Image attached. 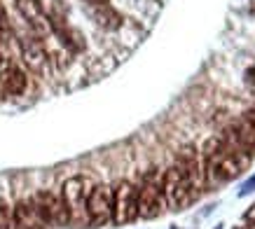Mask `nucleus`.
<instances>
[{
    "mask_svg": "<svg viewBox=\"0 0 255 229\" xmlns=\"http://www.w3.org/2000/svg\"><path fill=\"white\" fill-rule=\"evenodd\" d=\"M35 206H38L42 220H45L47 227H66L68 225V211L63 206L61 194H54V192H38L35 197Z\"/></svg>",
    "mask_w": 255,
    "mask_h": 229,
    "instance_id": "obj_7",
    "label": "nucleus"
},
{
    "mask_svg": "<svg viewBox=\"0 0 255 229\" xmlns=\"http://www.w3.org/2000/svg\"><path fill=\"white\" fill-rule=\"evenodd\" d=\"M14 5L19 9V14L26 19V23L31 26L38 38L52 33V28H49V14L45 12V7L40 5L38 0H14Z\"/></svg>",
    "mask_w": 255,
    "mask_h": 229,
    "instance_id": "obj_9",
    "label": "nucleus"
},
{
    "mask_svg": "<svg viewBox=\"0 0 255 229\" xmlns=\"http://www.w3.org/2000/svg\"><path fill=\"white\" fill-rule=\"evenodd\" d=\"M201 161H204V178H206V185H223L230 183L244 171V164H241L237 157H234L227 145L223 143L220 136L209 138L204 147H201Z\"/></svg>",
    "mask_w": 255,
    "mask_h": 229,
    "instance_id": "obj_1",
    "label": "nucleus"
},
{
    "mask_svg": "<svg viewBox=\"0 0 255 229\" xmlns=\"http://www.w3.org/2000/svg\"><path fill=\"white\" fill-rule=\"evenodd\" d=\"M178 166L183 168V173H185V178L190 180V185H192L194 194H197V190H201V187L206 185V178H204V161H201V154L197 152L192 145L183 147V152L178 157Z\"/></svg>",
    "mask_w": 255,
    "mask_h": 229,
    "instance_id": "obj_10",
    "label": "nucleus"
},
{
    "mask_svg": "<svg viewBox=\"0 0 255 229\" xmlns=\"http://www.w3.org/2000/svg\"><path fill=\"white\" fill-rule=\"evenodd\" d=\"M26 84H28L26 73L14 61L2 59V63H0V89L7 96H21L26 92Z\"/></svg>",
    "mask_w": 255,
    "mask_h": 229,
    "instance_id": "obj_11",
    "label": "nucleus"
},
{
    "mask_svg": "<svg viewBox=\"0 0 255 229\" xmlns=\"http://www.w3.org/2000/svg\"><path fill=\"white\" fill-rule=\"evenodd\" d=\"M246 229H255V225H251V227H246Z\"/></svg>",
    "mask_w": 255,
    "mask_h": 229,
    "instance_id": "obj_22",
    "label": "nucleus"
},
{
    "mask_svg": "<svg viewBox=\"0 0 255 229\" xmlns=\"http://www.w3.org/2000/svg\"><path fill=\"white\" fill-rule=\"evenodd\" d=\"M89 14H92V19L99 23V26L108 28V31H117V28L122 26L120 12H115L108 2H94L92 7H89Z\"/></svg>",
    "mask_w": 255,
    "mask_h": 229,
    "instance_id": "obj_14",
    "label": "nucleus"
},
{
    "mask_svg": "<svg viewBox=\"0 0 255 229\" xmlns=\"http://www.w3.org/2000/svg\"><path fill=\"white\" fill-rule=\"evenodd\" d=\"M227 129L234 133V138L239 140L241 145L246 147L251 154H255V124L246 117H239L237 122H232Z\"/></svg>",
    "mask_w": 255,
    "mask_h": 229,
    "instance_id": "obj_15",
    "label": "nucleus"
},
{
    "mask_svg": "<svg viewBox=\"0 0 255 229\" xmlns=\"http://www.w3.org/2000/svg\"><path fill=\"white\" fill-rule=\"evenodd\" d=\"M19 52H21V61L23 66L35 73V75H42L49 66V54H47L45 45L40 38H21L19 40Z\"/></svg>",
    "mask_w": 255,
    "mask_h": 229,
    "instance_id": "obj_8",
    "label": "nucleus"
},
{
    "mask_svg": "<svg viewBox=\"0 0 255 229\" xmlns=\"http://www.w3.org/2000/svg\"><path fill=\"white\" fill-rule=\"evenodd\" d=\"M87 222L103 227L113 222V190L108 185H94L87 194Z\"/></svg>",
    "mask_w": 255,
    "mask_h": 229,
    "instance_id": "obj_5",
    "label": "nucleus"
},
{
    "mask_svg": "<svg viewBox=\"0 0 255 229\" xmlns=\"http://www.w3.org/2000/svg\"><path fill=\"white\" fill-rule=\"evenodd\" d=\"M12 227V211L9 206L0 199V229H9Z\"/></svg>",
    "mask_w": 255,
    "mask_h": 229,
    "instance_id": "obj_17",
    "label": "nucleus"
},
{
    "mask_svg": "<svg viewBox=\"0 0 255 229\" xmlns=\"http://www.w3.org/2000/svg\"><path fill=\"white\" fill-rule=\"evenodd\" d=\"M49 28H52V33H54L56 38L61 40V45L66 47L68 52L78 54V52H82V49H85V38H82V33H80L78 28L68 26L61 16L49 14Z\"/></svg>",
    "mask_w": 255,
    "mask_h": 229,
    "instance_id": "obj_13",
    "label": "nucleus"
},
{
    "mask_svg": "<svg viewBox=\"0 0 255 229\" xmlns=\"http://www.w3.org/2000/svg\"><path fill=\"white\" fill-rule=\"evenodd\" d=\"M12 35L9 31V21H7V12L2 7V2H0V42H5V40Z\"/></svg>",
    "mask_w": 255,
    "mask_h": 229,
    "instance_id": "obj_16",
    "label": "nucleus"
},
{
    "mask_svg": "<svg viewBox=\"0 0 255 229\" xmlns=\"http://www.w3.org/2000/svg\"><path fill=\"white\" fill-rule=\"evenodd\" d=\"M89 180L87 178H68L61 187L63 206L68 211V225H85L87 222V194H89Z\"/></svg>",
    "mask_w": 255,
    "mask_h": 229,
    "instance_id": "obj_3",
    "label": "nucleus"
},
{
    "mask_svg": "<svg viewBox=\"0 0 255 229\" xmlns=\"http://www.w3.org/2000/svg\"><path fill=\"white\" fill-rule=\"evenodd\" d=\"M162 197H164V204L169 208H173V211L187 208L194 201V197H197L190 180L185 178L183 168L178 166V164L171 166L162 176Z\"/></svg>",
    "mask_w": 255,
    "mask_h": 229,
    "instance_id": "obj_2",
    "label": "nucleus"
},
{
    "mask_svg": "<svg viewBox=\"0 0 255 229\" xmlns=\"http://www.w3.org/2000/svg\"><path fill=\"white\" fill-rule=\"evenodd\" d=\"M164 197H162V180L155 176H147L138 190V218L143 220H152L162 213Z\"/></svg>",
    "mask_w": 255,
    "mask_h": 229,
    "instance_id": "obj_6",
    "label": "nucleus"
},
{
    "mask_svg": "<svg viewBox=\"0 0 255 229\" xmlns=\"http://www.w3.org/2000/svg\"><path fill=\"white\" fill-rule=\"evenodd\" d=\"M244 117H246V119H251V122L255 124V108H253V110H248V113L244 114Z\"/></svg>",
    "mask_w": 255,
    "mask_h": 229,
    "instance_id": "obj_20",
    "label": "nucleus"
},
{
    "mask_svg": "<svg viewBox=\"0 0 255 229\" xmlns=\"http://www.w3.org/2000/svg\"><path fill=\"white\" fill-rule=\"evenodd\" d=\"M246 82L255 89V66H253V68H248V70H246Z\"/></svg>",
    "mask_w": 255,
    "mask_h": 229,
    "instance_id": "obj_19",
    "label": "nucleus"
},
{
    "mask_svg": "<svg viewBox=\"0 0 255 229\" xmlns=\"http://www.w3.org/2000/svg\"><path fill=\"white\" fill-rule=\"evenodd\" d=\"M251 12H253V14H255V0H253V2H251Z\"/></svg>",
    "mask_w": 255,
    "mask_h": 229,
    "instance_id": "obj_21",
    "label": "nucleus"
},
{
    "mask_svg": "<svg viewBox=\"0 0 255 229\" xmlns=\"http://www.w3.org/2000/svg\"><path fill=\"white\" fill-rule=\"evenodd\" d=\"M12 225H14V229H47L33 199H23L16 204L12 211Z\"/></svg>",
    "mask_w": 255,
    "mask_h": 229,
    "instance_id": "obj_12",
    "label": "nucleus"
},
{
    "mask_svg": "<svg viewBox=\"0 0 255 229\" xmlns=\"http://www.w3.org/2000/svg\"><path fill=\"white\" fill-rule=\"evenodd\" d=\"M244 220L246 222H251V225H255V204L251 208H248L246 213H244Z\"/></svg>",
    "mask_w": 255,
    "mask_h": 229,
    "instance_id": "obj_18",
    "label": "nucleus"
},
{
    "mask_svg": "<svg viewBox=\"0 0 255 229\" xmlns=\"http://www.w3.org/2000/svg\"><path fill=\"white\" fill-rule=\"evenodd\" d=\"M138 218V190L129 180H120L113 190V222L129 225Z\"/></svg>",
    "mask_w": 255,
    "mask_h": 229,
    "instance_id": "obj_4",
    "label": "nucleus"
}]
</instances>
